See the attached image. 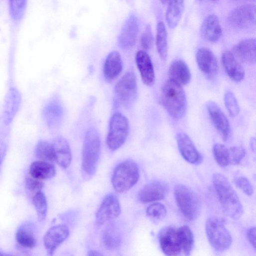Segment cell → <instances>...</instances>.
Here are the masks:
<instances>
[{
	"label": "cell",
	"mask_w": 256,
	"mask_h": 256,
	"mask_svg": "<svg viewBox=\"0 0 256 256\" xmlns=\"http://www.w3.org/2000/svg\"><path fill=\"white\" fill-rule=\"evenodd\" d=\"M212 180L223 212L231 218H240L244 212L242 206L229 180L220 173L214 174Z\"/></svg>",
	"instance_id": "obj_1"
},
{
	"label": "cell",
	"mask_w": 256,
	"mask_h": 256,
	"mask_svg": "<svg viewBox=\"0 0 256 256\" xmlns=\"http://www.w3.org/2000/svg\"><path fill=\"white\" fill-rule=\"evenodd\" d=\"M161 101L164 107L175 120H180L186 114L187 100L182 86L170 78L164 84L162 90Z\"/></svg>",
	"instance_id": "obj_2"
},
{
	"label": "cell",
	"mask_w": 256,
	"mask_h": 256,
	"mask_svg": "<svg viewBox=\"0 0 256 256\" xmlns=\"http://www.w3.org/2000/svg\"><path fill=\"white\" fill-rule=\"evenodd\" d=\"M101 142L98 130L94 128L86 132L82 152V170L84 174L91 177L95 174L100 156Z\"/></svg>",
	"instance_id": "obj_3"
},
{
	"label": "cell",
	"mask_w": 256,
	"mask_h": 256,
	"mask_svg": "<svg viewBox=\"0 0 256 256\" xmlns=\"http://www.w3.org/2000/svg\"><path fill=\"white\" fill-rule=\"evenodd\" d=\"M174 195L176 204L183 216L190 221L198 216L200 202L198 196L190 188L182 184L176 185Z\"/></svg>",
	"instance_id": "obj_4"
},
{
	"label": "cell",
	"mask_w": 256,
	"mask_h": 256,
	"mask_svg": "<svg viewBox=\"0 0 256 256\" xmlns=\"http://www.w3.org/2000/svg\"><path fill=\"white\" fill-rule=\"evenodd\" d=\"M139 168L134 161L126 160L119 164L115 168L112 178L116 191L123 192L131 188L138 180Z\"/></svg>",
	"instance_id": "obj_5"
},
{
	"label": "cell",
	"mask_w": 256,
	"mask_h": 256,
	"mask_svg": "<svg viewBox=\"0 0 256 256\" xmlns=\"http://www.w3.org/2000/svg\"><path fill=\"white\" fill-rule=\"evenodd\" d=\"M138 94L136 76L132 72L126 73L117 82L114 88V102L116 106L130 108Z\"/></svg>",
	"instance_id": "obj_6"
},
{
	"label": "cell",
	"mask_w": 256,
	"mask_h": 256,
	"mask_svg": "<svg viewBox=\"0 0 256 256\" xmlns=\"http://www.w3.org/2000/svg\"><path fill=\"white\" fill-rule=\"evenodd\" d=\"M206 232L210 244L216 250L224 252L231 246V234L218 218L210 217L206 220Z\"/></svg>",
	"instance_id": "obj_7"
},
{
	"label": "cell",
	"mask_w": 256,
	"mask_h": 256,
	"mask_svg": "<svg viewBox=\"0 0 256 256\" xmlns=\"http://www.w3.org/2000/svg\"><path fill=\"white\" fill-rule=\"evenodd\" d=\"M128 118L119 112H114L110 118L106 137V144L110 150L118 149L126 142L129 132Z\"/></svg>",
	"instance_id": "obj_8"
},
{
	"label": "cell",
	"mask_w": 256,
	"mask_h": 256,
	"mask_svg": "<svg viewBox=\"0 0 256 256\" xmlns=\"http://www.w3.org/2000/svg\"><path fill=\"white\" fill-rule=\"evenodd\" d=\"M256 20V6L250 4L236 8L228 16L229 25L238 30H246L254 27Z\"/></svg>",
	"instance_id": "obj_9"
},
{
	"label": "cell",
	"mask_w": 256,
	"mask_h": 256,
	"mask_svg": "<svg viewBox=\"0 0 256 256\" xmlns=\"http://www.w3.org/2000/svg\"><path fill=\"white\" fill-rule=\"evenodd\" d=\"M158 241L163 252L167 256H178L182 253L178 228L169 226L162 228L158 233Z\"/></svg>",
	"instance_id": "obj_10"
},
{
	"label": "cell",
	"mask_w": 256,
	"mask_h": 256,
	"mask_svg": "<svg viewBox=\"0 0 256 256\" xmlns=\"http://www.w3.org/2000/svg\"><path fill=\"white\" fill-rule=\"evenodd\" d=\"M120 212L118 198L114 194H109L104 198L96 212V222L100 224L110 222L117 218Z\"/></svg>",
	"instance_id": "obj_11"
},
{
	"label": "cell",
	"mask_w": 256,
	"mask_h": 256,
	"mask_svg": "<svg viewBox=\"0 0 256 256\" xmlns=\"http://www.w3.org/2000/svg\"><path fill=\"white\" fill-rule=\"evenodd\" d=\"M206 107L214 126L222 140L226 141L230 134V126L226 116L218 106L213 101L208 102Z\"/></svg>",
	"instance_id": "obj_12"
},
{
	"label": "cell",
	"mask_w": 256,
	"mask_h": 256,
	"mask_svg": "<svg viewBox=\"0 0 256 256\" xmlns=\"http://www.w3.org/2000/svg\"><path fill=\"white\" fill-rule=\"evenodd\" d=\"M168 192V184L162 180H154L145 185L138 192V198L142 202L164 199Z\"/></svg>",
	"instance_id": "obj_13"
},
{
	"label": "cell",
	"mask_w": 256,
	"mask_h": 256,
	"mask_svg": "<svg viewBox=\"0 0 256 256\" xmlns=\"http://www.w3.org/2000/svg\"><path fill=\"white\" fill-rule=\"evenodd\" d=\"M138 32V23L135 16L130 15L124 24L118 38L119 46L128 50L135 44Z\"/></svg>",
	"instance_id": "obj_14"
},
{
	"label": "cell",
	"mask_w": 256,
	"mask_h": 256,
	"mask_svg": "<svg viewBox=\"0 0 256 256\" xmlns=\"http://www.w3.org/2000/svg\"><path fill=\"white\" fill-rule=\"evenodd\" d=\"M198 66L203 74L208 78L216 77L218 73V65L214 54L206 48H199L196 54Z\"/></svg>",
	"instance_id": "obj_15"
},
{
	"label": "cell",
	"mask_w": 256,
	"mask_h": 256,
	"mask_svg": "<svg viewBox=\"0 0 256 256\" xmlns=\"http://www.w3.org/2000/svg\"><path fill=\"white\" fill-rule=\"evenodd\" d=\"M68 235L69 229L66 225L58 224L50 228L44 237V246L48 254L52 256Z\"/></svg>",
	"instance_id": "obj_16"
},
{
	"label": "cell",
	"mask_w": 256,
	"mask_h": 256,
	"mask_svg": "<svg viewBox=\"0 0 256 256\" xmlns=\"http://www.w3.org/2000/svg\"><path fill=\"white\" fill-rule=\"evenodd\" d=\"M176 140L179 151L186 161L194 164H198L202 162V156L187 134L179 132L176 136Z\"/></svg>",
	"instance_id": "obj_17"
},
{
	"label": "cell",
	"mask_w": 256,
	"mask_h": 256,
	"mask_svg": "<svg viewBox=\"0 0 256 256\" xmlns=\"http://www.w3.org/2000/svg\"><path fill=\"white\" fill-rule=\"evenodd\" d=\"M21 102V95L14 88H10L5 96L3 109V120L10 124L18 112Z\"/></svg>",
	"instance_id": "obj_18"
},
{
	"label": "cell",
	"mask_w": 256,
	"mask_h": 256,
	"mask_svg": "<svg viewBox=\"0 0 256 256\" xmlns=\"http://www.w3.org/2000/svg\"><path fill=\"white\" fill-rule=\"evenodd\" d=\"M18 244L24 248H32L37 243V235L34 224L30 221L23 222L16 233Z\"/></svg>",
	"instance_id": "obj_19"
},
{
	"label": "cell",
	"mask_w": 256,
	"mask_h": 256,
	"mask_svg": "<svg viewBox=\"0 0 256 256\" xmlns=\"http://www.w3.org/2000/svg\"><path fill=\"white\" fill-rule=\"evenodd\" d=\"M136 62L143 82L152 86L155 81V75L151 59L145 50H139L136 55Z\"/></svg>",
	"instance_id": "obj_20"
},
{
	"label": "cell",
	"mask_w": 256,
	"mask_h": 256,
	"mask_svg": "<svg viewBox=\"0 0 256 256\" xmlns=\"http://www.w3.org/2000/svg\"><path fill=\"white\" fill-rule=\"evenodd\" d=\"M64 114L62 106L56 98L50 100L44 106L42 114L47 126L54 129L60 124Z\"/></svg>",
	"instance_id": "obj_21"
},
{
	"label": "cell",
	"mask_w": 256,
	"mask_h": 256,
	"mask_svg": "<svg viewBox=\"0 0 256 256\" xmlns=\"http://www.w3.org/2000/svg\"><path fill=\"white\" fill-rule=\"evenodd\" d=\"M234 55L242 62L253 64L256 60V41L255 38L244 40L233 48Z\"/></svg>",
	"instance_id": "obj_22"
},
{
	"label": "cell",
	"mask_w": 256,
	"mask_h": 256,
	"mask_svg": "<svg viewBox=\"0 0 256 256\" xmlns=\"http://www.w3.org/2000/svg\"><path fill=\"white\" fill-rule=\"evenodd\" d=\"M203 38L211 42L219 40L222 34V30L218 17L215 14L208 16L203 20L200 27Z\"/></svg>",
	"instance_id": "obj_23"
},
{
	"label": "cell",
	"mask_w": 256,
	"mask_h": 256,
	"mask_svg": "<svg viewBox=\"0 0 256 256\" xmlns=\"http://www.w3.org/2000/svg\"><path fill=\"white\" fill-rule=\"evenodd\" d=\"M222 61L226 74L232 80L240 82L244 79V70L232 52L230 51L224 52Z\"/></svg>",
	"instance_id": "obj_24"
},
{
	"label": "cell",
	"mask_w": 256,
	"mask_h": 256,
	"mask_svg": "<svg viewBox=\"0 0 256 256\" xmlns=\"http://www.w3.org/2000/svg\"><path fill=\"white\" fill-rule=\"evenodd\" d=\"M123 68L120 54L116 51L110 52L107 56L104 66V74L106 80L112 82L121 73Z\"/></svg>",
	"instance_id": "obj_25"
},
{
	"label": "cell",
	"mask_w": 256,
	"mask_h": 256,
	"mask_svg": "<svg viewBox=\"0 0 256 256\" xmlns=\"http://www.w3.org/2000/svg\"><path fill=\"white\" fill-rule=\"evenodd\" d=\"M54 151L55 162L64 168L70 164L72 156L70 145L64 138H56L52 142Z\"/></svg>",
	"instance_id": "obj_26"
},
{
	"label": "cell",
	"mask_w": 256,
	"mask_h": 256,
	"mask_svg": "<svg viewBox=\"0 0 256 256\" xmlns=\"http://www.w3.org/2000/svg\"><path fill=\"white\" fill-rule=\"evenodd\" d=\"M170 79L180 86L188 84L191 80V73L187 64L182 60L173 61L168 71Z\"/></svg>",
	"instance_id": "obj_27"
},
{
	"label": "cell",
	"mask_w": 256,
	"mask_h": 256,
	"mask_svg": "<svg viewBox=\"0 0 256 256\" xmlns=\"http://www.w3.org/2000/svg\"><path fill=\"white\" fill-rule=\"evenodd\" d=\"M122 232L120 229L114 224H110L104 230L102 234V243L108 250L118 249L122 242Z\"/></svg>",
	"instance_id": "obj_28"
},
{
	"label": "cell",
	"mask_w": 256,
	"mask_h": 256,
	"mask_svg": "<svg viewBox=\"0 0 256 256\" xmlns=\"http://www.w3.org/2000/svg\"><path fill=\"white\" fill-rule=\"evenodd\" d=\"M29 172L32 177L40 180L53 178L56 174V170L51 162L40 160L30 164Z\"/></svg>",
	"instance_id": "obj_29"
},
{
	"label": "cell",
	"mask_w": 256,
	"mask_h": 256,
	"mask_svg": "<svg viewBox=\"0 0 256 256\" xmlns=\"http://www.w3.org/2000/svg\"><path fill=\"white\" fill-rule=\"evenodd\" d=\"M184 0H170L166 12V21L169 27L174 28L180 22L184 10Z\"/></svg>",
	"instance_id": "obj_30"
},
{
	"label": "cell",
	"mask_w": 256,
	"mask_h": 256,
	"mask_svg": "<svg viewBox=\"0 0 256 256\" xmlns=\"http://www.w3.org/2000/svg\"><path fill=\"white\" fill-rule=\"evenodd\" d=\"M156 46L159 56L162 60H166L168 56L167 32L162 22H160L157 24Z\"/></svg>",
	"instance_id": "obj_31"
},
{
	"label": "cell",
	"mask_w": 256,
	"mask_h": 256,
	"mask_svg": "<svg viewBox=\"0 0 256 256\" xmlns=\"http://www.w3.org/2000/svg\"><path fill=\"white\" fill-rule=\"evenodd\" d=\"M34 153L36 156L40 160L48 162H55L52 143L44 140H40L36 144Z\"/></svg>",
	"instance_id": "obj_32"
},
{
	"label": "cell",
	"mask_w": 256,
	"mask_h": 256,
	"mask_svg": "<svg viewBox=\"0 0 256 256\" xmlns=\"http://www.w3.org/2000/svg\"><path fill=\"white\" fill-rule=\"evenodd\" d=\"M178 230L180 238L182 254L186 256H188L194 245L192 232L187 226H182L178 228Z\"/></svg>",
	"instance_id": "obj_33"
},
{
	"label": "cell",
	"mask_w": 256,
	"mask_h": 256,
	"mask_svg": "<svg viewBox=\"0 0 256 256\" xmlns=\"http://www.w3.org/2000/svg\"><path fill=\"white\" fill-rule=\"evenodd\" d=\"M32 202L36 210L38 220L43 221L46 218L48 210L45 194L42 191L37 192L32 196Z\"/></svg>",
	"instance_id": "obj_34"
},
{
	"label": "cell",
	"mask_w": 256,
	"mask_h": 256,
	"mask_svg": "<svg viewBox=\"0 0 256 256\" xmlns=\"http://www.w3.org/2000/svg\"><path fill=\"white\" fill-rule=\"evenodd\" d=\"M213 154L217 164L226 167L230 164V156L229 150L221 144H215L212 148Z\"/></svg>",
	"instance_id": "obj_35"
},
{
	"label": "cell",
	"mask_w": 256,
	"mask_h": 256,
	"mask_svg": "<svg viewBox=\"0 0 256 256\" xmlns=\"http://www.w3.org/2000/svg\"><path fill=\"white\" fill-rule=\"evenodd\" d=\"M146 214L148 218L154 223L162 220L166 214L165 206L162 204L156 202L150 204L146 208Z\"/></svg>",
	"instance_id": "obj_36"
},
{
	"label": "cell",
	"mask_w": 256,
	"mask_h": 256,
	"mask_svg": "<svg viewBox=\"0 0 256 256\" xmlns=\"http://www.w3.org/2000/svg\"><path fill=\"white\" fill-rule=\"evenodd\" d=\"M8 2L12 18L16 21L20 20L25 12L27 0H8Z\"/></svg>",
	"instance_id": "obj_37"
},
{
	"label": "cell",
	"mask_w": 256,
	"mask_h": 256,
	"mask_svg": "<svg viewBox=\"0 0 256 256\" xmlns=\"http://www.w3.org/2000/svg\"><path fill=\"white\" fill-rule=\"evenodd\" d=\"M224 102L230 116H236L240 111V106L234 94L230 90L226 91L224 94Z\"/></svg>",
	"instance_id": "obj_38"
},
{
	"label": "cell",
	"mask_w": 256,
	"mask_h": 256,
	"mask_svg": "<svg viewBox=\"0 0 256 256\" xmlns=\"http://www.w3.org/2000/svg\"><path fill=\"white\" fill-rule=\"evenodd\" d=\"M234 184L247 196H251L254 192L250 180L244 176L238 175L233 180Z\"/></svg>",
	"instance_id": "obj_39"
},
{
	"label": "cell",
	"mask_w": 256,
	"mask_h": 256,
	"mask_svg": "<svg viewBox=\"0 0 256 256\" xmlns=\"http://www.w3.org/2000/svg\"><path fill=\"white\" fill-rule=\"evenodd\" d=\"M230 164H238L246 155L245 149L241 146H234L229 150Z\"/></svg>",
	"instance_id": "obj_40"
},
{
	"label": "cell",
	"mask_w": 256,
	"mask_h": 256,
	"mask_svg": "<svg viewBox=\"0 0 256 256\" xmlns=\"http://www.w3.org/2000/svg\"><path fill=\"white\" fill-rule=\"evenodd\" d=\"M154 37L150 26H148L141 36L140 44L145 50H150L153 45Z\"/></svg>",
	"instance_id": "obj_41"
},
{
	"label": "cell",
	"mask_w": 256,
	"mask_h": 256,
	"mask_svg": "<svg viewBox=\"0 0 256 256\" xmlns=\"http://www.w3.org/2000/svg\"><path fill=\"white\" fill-rule=\"evenodd\" d=\"M26 186L28 191L34 194L42 191L44 187V183L40 180L34 178H27L26 179Z\"/></svg>",
	"instance_id": "obj_42"
},
{
	"label": "cell",
	"mask_w": 256,
	"mask_h": 256,
	"mask_svg": "<svg viewBox=\"0 0 256 256\" xmlns=\"http://www.w3.org/2000/svg\"><path fill=\"white\" fill-rule=\"evenodd\" d=\"M256 227L250 228L246 232V236L249 242L256 249Z\"/></svg>",
	"instance_id": "obj_43"
},
{
	"label": "cell",
	"mask_w": 256,
	"mask_h": 256,
	"mask_svg": "<svg viewBox=\"0 0 256 256\" xmlns=\"http://www.w3.org/2000/svg\"><path fill=\"white\" fill-rule=\"evenodd\" d=\"M5 152V146L4 143L0 142V168L3 160Z\"/></svg>",
	"instance_id": "obj_44"
},
{
	"label": "cell",
	"mask_w": 256,
	"mask_h": 256,
	"mask_svg": "<svg viewBox=\"0 0 256 256\" xmlns=\"http://www.w3.org/2000/svg\"><path fill=\"white\" fill-rule=\"evenodd\" d=\"M250 146L252 150L255 152L256 148V140L254 137H252L250 139Z\"/></svg>",
	"instance_id": "obj_45"
},
{
	"label": "cell",
	"mask_w": 256,
	"mask_h": 256,
	"mask_svg": "<svg viewBox=\"0 0 256 256\" xmlns=\"http://www.w3.org/2000/svg\"><path fill=\"white\" fill-rule=\"evenodd\" d=\"M88 255L89 256H102V254H100V252L96 251V250H90L88 252Z\"/></svg>",
	"instance_id": "obj_46"
},
{
	"label": "cell",
	"mask_w": 256,
	"mask_h": 256,
	"mask_svg": "<svg viewBox=\"0 0 256 256\" xmlns=\"http://www.w3.org/2000/svg\"><path fill=\"white\" fill-rule=\"evenodd\" d=\"M170 0H160V1L161 2L164 4H167L168 3V2H170Z\"/></svg>",
	"instance_id": "obj_47"
},
{
	"label": "cell",
	"mask_w": 256,
	"mask_h": 256,
	"mask_svg": "<svg viewBox=\"0 0 256 256\" xmlns=\"http://www.w3.org/2000/svg\"><path fill=\"white\" fill-rule=\"evenodd\" d=\"M240 0V1H250V2H254L256 0Z\"/></svg>",
	"instance_id": "obj_48"
},
{
	"label": "cell",
	"mask_w": 256,
	"mask_h": 256,
	"mask_svg": "<svg viewBox=\"0 0 256 256\" xmlns=\"http://www.w3.org/2000/svg\"><path fill=\"white\" fill-rule=\"evenodd\" d=\"M212 0L214 1V0Z\"/></svg>",
	"instance_id": "obj_49"
}]
</instances>
